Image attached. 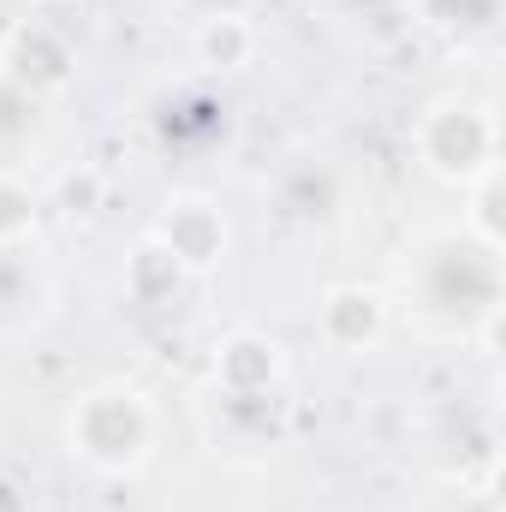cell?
<instances>
[{"instance_id":"cell-14","label":"cell","mask_w":506,"mask_h":512,"mask_svg":"<svg viewBox=\"0 0 506 512\" xmlns=\"http://www.w3.org/2000/svg\"><path fill=\"white\" fill-rule=\"evenodd\" d=\"M411 12H417V24L435 30L441 42H453V48H483V42L501 30L506 0H411Z\"/></svg>"},{"instance_id":"cell-17","label":"cell","mask_w":506,"mask_h":512,"mask_svg":"<svg viewBox=\"0 0 506 512\" xmlns=\"http://www.w3.org/2000/svg\"><path fill=\"white\" fill-rule=\"evenodd\" d=\"M435 512H495V501H489V495H465V489H459V501H447V507H435Z\"/></svg>"},{"instance_id":"cell-4","label":"cell","mask_w":506,"mask_h":512,"mask_svg":"<svg viewBox=\"0 0 506 512\" xmlns=\"http://www.w3.org/2000/svg\"><path fill=\"white\" fill-rule=\"evenodd\" d=\"M358 173L340 161V155H292L274 179H268V215L286 227V233H304V239H328L340 233L352 215H358Z\"/></svg>"},{"instance_id":"cell-3","label":"cell","mask_w":506,"mask_h":512,"mask_svg":"<svg viewBox=\"0 0 506 512\" xmlns=\"http://www.w3.org/2000/svg\"><path fill=\"white\" fill-rule=\"evenodd\" d=\"M411 155L447 191H465L471 179L495 173L501 167V114H495V102L465 96V90L435 96L411 126Z\"/></svg>"},{"instance_id":"cell-5","label":"cell","mask_w":506,"mask_h":512,"mask_svg":"<svg viewBox=\"0 0 506 512\" xmlns=\"http://www.w3.org/2000/svg\"><path fill=\"white\" fill-rule=\"evenodd\" d=\"M0 72L18 84V90H30L36 102H66L72 90H78V72H84V60H78V42H72V30L60 24V18H48V12H30V18H18L6 36H0Z\"/></svg>"},{"instance_id":"cell-1","label":"cell","mask_w":506,"mask_h":512,"mask_svg":"<svg viewBox=\"0 0 506 512\" xmlns=\"http://www.w3.org/2000/svg\"><path fill=\"white\" fill-rule=\"evenodd\" d=\"M387 298L429 340L495 346L501 304H506V251L471 239L459 221L453 227H423L417 239H405L399 286Z\"/></svg>"},{"instance_id":"cell-6","label":"cell","mask_w":506,"mask_h":512,"mask_svg":"<svg viewBox=\"0 0 506 512\" xmlns=\"http://www.w3.org/2000/svg\"><path fill=\"white\" fill-rule=\"evenodd\" d=\"M149 233L167 245V256H173L191 280H209V274L233 256V221H227L221 197H209V191H197V185L167 191L161 209H155V221H149Z\"/></svg>"},{"instance_id":"cell-10","label":"cell","mask_w":506,"mask_h":512,"mask_svg":"<svg viewBox=\"0 0 506 512\" xmlns=\"http://www.w3.org/2000/svg\"><path fill=\"white\" fill-rule=\"evenodd\" d=\"M54 304V274L36 245H0V334H30Z\"/></svg>"},{"instance_id":"cell-9","label":"cell","mask_w":506,"mask_h":512,"mask_svg":"<svg viewBox=\"0 0 506 512\" xmlns=\"http://www.w3.org/2000/svg\"><path fill=\"white\" fill-rule=\"evenodd\" d=\"M209 387L221 393H280L286 387V346L262 328H233L209 352Z\"/></svg>"},{"instance_id":"cell-15","label":"cell","mask_w":506,"mask_h":512,"mask_svg":"<svg viewBox=\"0 0 506 512\" xmlns=\"http://www.w3.org/2000/svg\"><path fill=\"white\" fill-rule=\"evenodd\" d=\"M48 221V197L30 167H0V245H36Z\"/></svg>"},{"instance_id":"cell-2","label":"cell","mask_w":506,"mask_h":512,"mask_svg":"<svg viewBox=\"0 0 506 512\" xmlns=\"http://www.w3.org/2000/svg\"><path fill=\"white\" fill-rule=\"evenodd\" d=\"M60 441L84 471H96L108 483H131L149 471V459L161 447V405L143 382H126V376L90 382L84 393H72V405L60 417Z\"/></svg>"},{"instance_id":"cell-13","label":"cell","mask_w":506,"mask_h":512,"mask_svg":"<svg viewBox=\"0 0 506 512\" xmlns=\"http://www.w3.org/2000/svg\"><path fill=\"white\" fill-rule=\"evenodd\" d=\"M256 48H262V30L251 24V12H209L197 30H191V54H197V66H209V72H239V66H251Z\"/></svg>"},{"instance_id":"cell-16","label":"cell","mask_w":506,"mask_h":512,"mask_svg":"<svg viewBox=\"0 0 506 512\" xmlns=\"http://www.w3.org/2000/svg\"><path fill=\"white\" fill-rule=\"evenodd\" d=\"M506 185H501V167L495 173H483V179H471L465 191H459V227L471 233V239H483V245H495L506 251Z\"/></svg>"},{"instance_id":"cell-11","label":"cell","mask_w":506,"mask_h":512,"mask_svg":"<svg viewBox=\"0 0 506 512\" xmlns=\"http://www.w3.org/2000/svg\"><path fill=\"white\" fill-rule=\"evenodd\" d=\"M48 126H54V108L0 72V167H30V155L48 143Z\"/></svg>"},{"instance_id":"cell-12","label":"cell","mask_w":506,"mask_h":512,"mask_svg":"<svg viewBox=\"0 0 506 512\" xmlns=\"http://www.w3.org/2000/svg\"><path fill=\"white\" fill-rule=\"evenodd\" d=\"M120 286H126L131 304H149V310H161V304H173L185 286H191V274L167 256V245L155 239V233H143L137 245L126 251V268H120Z\"/></svg>"},{"instance_id":"cell-7","label":"cell","mask_w":506,"mask_h":512,"mask_svg":"<svg viewBox=\"0 0 506 512\" xmlns=\"http://www.w3.org/2000/svg\"><path fill=\"white\" fill-rule=\"evenodd\" d=\"M399 310L387 298V286H370V280H334L322 298H316V340L340 358H370L387 346Z\"/></svg>"},{"instance_id":"cell-18","label":"cell","mask_w":506,"mask_h":512,"mask_svg":"<svg viewBox=\"0 0 506 512\" xmlns=\"http://www.w3.org/2000/svg\"><path fill=\"white\" fill-rule=\"evenodd\" d=\"M48 6H60V0H48Z\"/></svg>"},{"instance_id":"cell-8","label":"cell","mask_w":506,"mask_h":512,"mask_svg":"<svg viewBox=\"0 0 506 512\" xmlns=\"http://www.w3.org/2000/svg\"><path fill=\"white\" fill-rule=\"evenodd\" d=\"M203 429L227 453H268L286 435V387L280 393H221V387H209Z\"/></svg>"}]
</instances>
